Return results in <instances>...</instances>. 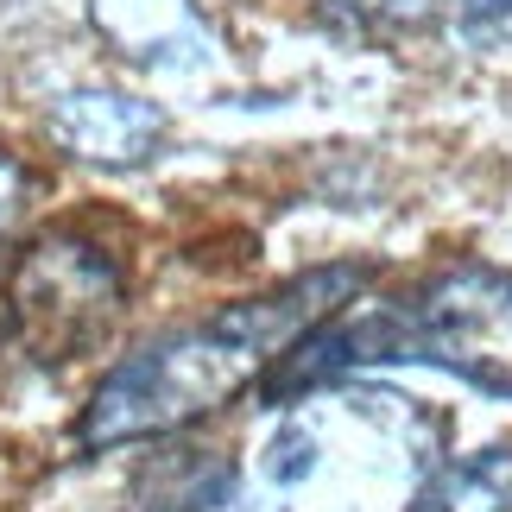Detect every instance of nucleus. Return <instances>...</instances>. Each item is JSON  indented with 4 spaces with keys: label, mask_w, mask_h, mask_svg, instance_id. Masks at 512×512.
Returning <instances> with one entry per match:
<instances>
[{
    "label": "nucleus",
    "mask_w": 512,
    "mask_h": 512,
    "mask_svg": "<svg viewBox=\"0 0 512 512\" xmlns=\"http://www.w3.org/2000/svg\"><path fill=\"white\" fill-rule=\"evenodd\" d=\"M367 266H317L285 279L266 298L228 304L222 317H203L177 336L140 348L133 361H121L102 386L89 392L76 443L83 449H114V443H146V437H171L196 418H209L215 405H228L241 386H253L279 354L317 329L323 317H336L361 298Z\"/></svg>",
    "instance_id": "1"
},
{
    "label": "nucleus",
    "mask_w": 512,
    "mask_h": 512,
    "mask_svg": "<svg viewBox=\"0 0 512 512\" xmlns=\"http://www.w3.org/2000/svg\"><path fill=\"white\" fill-rule=\"evenodd\" d=\"M449 424L411 392L329 380L260 437L266 512H411L443 468Z\"/></svg>",
    "instance_id": "2"
},
{
    "label": "nucleus",
    "mask_w": 512,
    "mask_h": 512,
    "mask_svg": "<svg viewBox=\"0 0 512 512\" xmlns=\"http://www.w3.org/2000/svg\"><path fill=\"white\" fill-rule=\"evenodd\" d=\"M411 361L443 367L475 392L512 399V272L500 266H449L399 298L361 304L304 329L279 361L260 373L266 405H291L329 380H348L354 367Z\"/></svg>",
    "instance_id": "3"
},
{
    "label": "nucleus",
    "mask_w": 512,
    "mask_h": 512,
    "mask_svg": "<svg viewBox=\"0 0 512 512\" xmlns=\"http://www.w3.org/2000/svg\"><path fill=\"white\" fill-rule=\"evenodd\" d=\"M13 336L32 348V361H83L121 323V266L95 247L51 234L13 266Z\"/></svg>",
    "instance_id": "4"
},
{
    "label": "nucleus",
    "mask_w": 512,
    "mask_h": 512,
    "mask_svg": "<svg viewBox=\"0 0 512 512\" xmlns=\"http://www.w3.org/2000/svg\"><path fill=\"white\" fill-rule=\"evenodd\" d=\"M95 26L146 70L196 76L215 64V38L190 0H95Z\"/></svg>",
    "instance_id": "5"
},
{
    "label": "nucleus",
    "mask_w": 512,
    "mask_h": 512,
    "mask_svg": "<svg viewBox=\"0 0 512 512\" xmlns=\"http://www.w3.org/2000/svg\"><path fill=\"white\" fill-rule=\"evenodd\" d=\"M57 140L70 152H83L95 165H140L152 146L165 140V114L152 102H133V95H114V89H83V95H64L51 114Z\"/></svg>",
    "instance_id": "6"
},
{
    "label": "nucleus",
    "mask_w": 512,
    "mask_h": 512,
    "mask_svg": "<svg viewBox=\"0 0 512 512\" xmlns=\"http://www.w3.org/2000/svg\"><path fill=\"white\" fill-rule=\"evenodd\" d=\"M411 512H512V443H487L462 462H443Z\"/></svg>",
    "instance_id": "7"
},
{
    "label": "nucleus",
    "mask_w": 512,
    "mask_h": 512,
    "mask_svg": "<svg viewBox=\"0 0 512 512\" xmlns=\"http://www.w3.org/2000/svg\"><path fill=\"white\" fill-rule=\"evenodd\" d=\"M342 38H405L443 13V0H317Z\"/></svg>",
    "instance_id": "8"
},
{
    "label": "nucleus",
    "mask_w": 512,
    "mask_h": 512,
    "mask_svg": "<svg viewBox=\"0 0 512 512\" xmlns=\"http://www.w3.org/2000/svg\"><path fill=\"white\" fill-rule=\"evenodd\" d=\"M456 26L468 45L506 51L512 45V0H456Z\"/></svg>",
    "instance_id": "9"
},
{
    "label": "nucleus",
    "mask_w": 512,
    "mask_h": 512,
    "mask_svg": "<svg viewBox=\"0 0 512 512\" xmlns=\"http://www.w3.org/2000/svg\"><path fill=\"white\" fill-rule=\"evenodd\" d=\"M19 190H26V177H19L13 159H0V234L13 228V215H19Z\"/></svg>",
    "instance_id": "10"
}]
</instances>
